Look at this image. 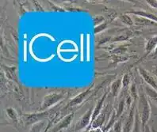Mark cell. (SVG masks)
Here are the masks:
<instances>
[{
	"label": "cell",
	"mask_w": 157,
	"mask_h": 132,
	"mask_svg": "<svg viewBox=\"0 0 157 132\" xmlns=\"http://www.w3.org/2000/svg\"><path fill=\"white\" fill-rule=\"evenodd\" d=\"M139 73H140L142 79H144V82L147 83V86H151V88H153L154 90L157 91V82L155 80L153 77L151 76L147 71H145L141 67H139Z\"/></svg>",
	"instance_id": "9"
},
{
	"label": "cell",
	"mask_w": 157,
	"mask_h": 132,
	"mask_svg": "<svg viewBox=\"0 0 157 132\" xmlns=\"http://www.w3.org/2000/svg\"><path fill=\"white\" fill-rule=\"evenodd\" d=\"M143 132H151V129H150V127L148 126H146L145 127H144V130H143Z\"/></svg>",
	"instance_id": "27"
},
{
	"label": "cell",
	"mask_w": 157,
	"mask_h": 132,
	"mask_svg": "<svg viewBox=\"0 0 157 132\" xmlns=\"http://www.w3.org/2000/svg\"><path fill=\"white\" fill-rule=\"evenodd\" d=\"M140 129H141V123H140V118H139L137 112L136 111L134 126H133V128H132V132H140Z\"/></svg>",
	"instance_id": "19"
},
{
	"label": "cell",
	"mask_w": 157,
	"mask_h": 132,
	"mask_svg": "<svg viewBox=\"0 0 157 132\" xmlns=\"http://www.w3.org/2000/svg\"><path fill=\"white\" fill-rule=\"evenodd\" d=\"M155 74L157 75V67H155Z\"/></svg>",
	"instance_id": "30"
},
{
	"label": "cell",
	"mask_w": 157,
	"mask_h": 132,
	"mask_svg": "<svg viewBox=\"0 0 157 132\" xmlns=\"http://www.w3.org/2000/svg\"><path fill=\"white\" fill-rule=\"evenodd\" d=\"M121 86H122V82H121V79H116V80L112 83L111 88H110V92H111L112 96L114 97L118 96Z\"/></svg>",
	"instance_id": "12"
},
{
	"label": "cell",
	"mask_w": 157,
	"mask_h": 132,
	"mask_svg": "<svg viewBox=\"0 0 157 132\" xmlns=\"http://www.w3.org/2000/svg\"><path fill=\"white\" fill-rule=\"evenodd\" d=\"M73 117H74V113L73 112L70 113L68 115H66L61 120L58 122L57 124L52 129V131L51 132H59L62 131L63 129L67 128L70 126V124H71Z\"/></svg>",
	"instance_id": "7"
},
{
	"label": "cell",
	"mask_w": 157,
	"mask_h": 132,
	"mask_svg": "<svg viewBox=\"0 0 157 132\" xmlns=\"http://www.w3.org/2000/svg\"><path fill=\"white\" fill-rule=\"evenodd\" d=\"M108 132H114V130H113V128H112V129H111V130H109V131H108Z\"/></svg>",
	"instance_id": "31"
},
{
	"label": "cell",
	"mask_w": 157,
	"mask_h": 132,
	"mask_svg": "<svg viewBox=\"0 0 157 132\" xmlns=\"http://www.w3.org/2000/svg\"><path fill=\"white\" fill-rule=\"evenodd\" d=\"M6 112L7 116L9 117L10 119H12V120H17V114L14 109L12 108H6Z\"/></svg>",
	"instance_id": "20"
},
{
	"label": "cell",
	"mask_w": 157,
	"mask_h": 132,
	"mask_svg": "<svg viewBox=\"0 0 157 132\" xmlns=\"http://www.w3.org/2000/svg\"><path fill=\"white\" fill-rule=\"evenodd\" d=\"M104 17L103 16L101 15H98V16H95V17L93 18V23H94V27L98 26V25H101V24L103 23L104 21Z\"/></svg>",
	"instance_id": "23"
},
{
	"label": "cell",
	"mask_w": 157,
	"mask_h": 132,
	"mask_svg": "<svg viewBox=\"0 0 157 132\" xmlns=\"http://www.w3.org/2000/svg\"><path fill=\"white\" fill-rule=\"evenodd\" d=\"M128 13H132V14H134L135 16L144 17V18L151 20V21L157 23V16L153 14V13H149V12L144 11V10H132V11L128 12Z\"/></svg>",
	"instance_id": "11"
},
{
	"label": "cell",
	"mask_w": 157,
	"mask_h": 132,
	"mask_svg": "<svg viewBox=\"0 0 157 132\" xmlns=\"http://www.w3.org/2000/svg\"><path fill=\"white\" fill-rule=\"evenodd\" d=\"M53 108L48 109L46 111L39 112L36 113H30V114H24L23 115V119L27 126H32L36 123L40 121L45 120L53 112Z\"/></svg>",
	"instance_id": "2"
},
{
	"label": "cell",
	"mask_w": 157,
	"mask_h": 132,
	"mask_svg": "<svg viewBox=\"0 0 157 132\" xmlns=\"http://www.w3.org/2000/svg\"><path fill=\"white\" fill-rule=\"evenodd\" d=\"M130 94H131V97H132V98L133 99V101H136L139 95L137 94L136 86L134 82L132 83V85H131V86H130Z\"/></svg>",
	"instance_id": "21"
},
{
	"label": "cell",
	"mask_w": 157,
	"mask_h": 132,
	"mask_svg": "<svg viewBox=\"0 0 157 132\" xmlns=\"http://www.w3.org/2000/svg\"><path fill=\"white\" fill-rule=\"evenodd\" d=\"M46 123L45 120H43L32 125L29 132H44L46 129Z\"/></svg>",
	"instance_id": "16"
},
{
	"label": "cell",
	"mask_w": 157,
	"mask_h": 132,
	"mask_svg": "<svg viewBox=\"0 0 157 132\" xmlns=\"http://www.w3.org/2000/svg\"><path fill=\"white\" fill-rule=\"evenodd\" d=\"M136 112L138 113L140 123H141L142 131L147 125V122L151 116V108H150L149 101L145 93L140 90L138 96V103L136 105Z\"/></svg>",
	"instance_id": "1"
},
{
	"label": "cell",
	"mask_w": 157,
	"mask_h": 132,
	"mask_svg": "<svg viewBox=\"0 0 157 132\" xmlns=\"http://www.w3.org/2000/svg\"><path fill=\"white\" fill-rule=\"evenodd\" d=\"M157 47V35L156 36H154L152 37L149 39V40H147V44H146V47H145V50L147 54H149L150 52L152 51V50Z\"/></svg>",
	"instance_id": "15"
},
{
	"label": "cell",
	"mask_w": 157,
	"mask_h": 132,
	"mask_svg": "<svg viewBox=\"0 0 157 132\" xmlns=\"http://www.w3.org/2000/svg\"><path fill=\"white\" fill-rule=\"evenodd\" d=\"M134 18H135V20H136V24L138 23L139 25H144V26H147V25H155V22L151 21V20L147 19V18H144V17H139V16H137V17H136V16L134 15Z\"/></svg>",
	"instance_id": "17"
},
{
	"label": "cell",
	"mask_w": 157,
	"mask_h": 132,
	"mask_svg": "<svg viewBox=\"0 0 157 132\" xmlns=\"http://www.w3.org/2000/svg\"><path fill=\"white\" fill-rule=\"evenodd\" d=\"M106 26H107V23H106V22H103V23L101 24V25L94 27V33H95V34H97V33H101V32H102L104 29H105Z\"/></svg>",
	"instance_id": "25"
},
{
	"label": "cell",
	"mask_w": 157,
	"mask_h": 132,
	"mask_svg": "<svg viewBox=\"0 0 157 132\" xmlns=\"http://www.w3.org/2000/svg\"><path fill=\"white\" fill-rule=\"evenodd\" d=\"M136 101L133 102L132 105L129 108V112L124 119L123 123V132H132L135 123V116L136 111Z\"/></svg>",
	"instance_id": "5"
},
{
	"label": "cell",
	"mask_w": 157,
	"mask_h": 132,
	"mask_svg": "<svg viewBox=\"0 0 157 132\" xmlns=\"http://www.w3.org/2000/svg\"><path fill=\"white\" fill-rule=\"evenodd\" d=\"M145 94L147 96V97L151 100V102H153L155 105L157 106V91L154 90L153 88H151L149 86H145Z\"/></svg>",
	"instance_id": "13"
},
{
	"label": "cell",
	"mask_w": 157,
	"mask_h": 132,
	"mask_svg": "<svg viewBox=\"0 0 157 132\" xmlns=\"http://www.w3.org/2000/svg\"><path fill=\"white\" fill-rule=\"evenodd\" d=\"M120 20H121V21L122 22V23H124V25H128V26H131V25H133V21H132V18H131V17L129 15H128V14H121V16H120Z\"/></svg>",
	"instance_id": "18"
},
{
	"label": "cell",
	"mask_w": 157,
	"mask_h": 132,
	"mask_svg": "<svg viewBox=\"0 0 157 132\" xmlns=\"http://www.w3.org/2000/svg\"><path fill=\"white\" fill-rule=\"evenodd\" d=\"M92 88H93V85H91L90 86H89V88L87 90H84L83 92H82L81 94H78L75 97H74L73 99H71L69 103L67 104V107H75V106L78 105H80L82 104V102L84 101V100L86 99V97L88 96V94H90V91H91Z\"/></svg>",
	"instance_id": "8"
},
{
	"label": "cell",
	"mask_w": 157,
	"mask_h": 132,
	"mask_svg": "<svg viewBox=\"0 0 157 132\" xmlns=\"http://www.w3.org/2000/svg\"><path fill=\"white\" fill-rule=\"evenodd\" d=\"M64 94H65L64 92H56L46 95L43 100L42 105L40 108L41 112L48 110V108L52 107L58 102L60 101L64 97Z\"/></svg>",
	"instance_id": "3"
},
{
	"label": "cell",
	"mask_w": 157,
	"mask_h": 132,
	"mask_svg": "<svg viewBox=\"0 0 157 132\" xmlns=\"http://www.w3.org/2000/svg\"><path fill=\"white\" fill-rule=\"evenodd\" d=\"M126 106V98L121 97L119 101V103L117 105V109L115 110V112H116V116H117V119H120L121 116V115L123 114L124 111V108Z\"/></svg>",
	"instance_id": "14"
},
{
	"label": "cell",
	"mask_w": 157,
	"mask_h": 132,
	"mask_svg": "<svg viewBox=\"0 0 157 132\" xmlns=\"http://www.w3.org/2000/svg\"><path fill=\"white\" fill-rule=\"evenodd\" d=\"M51 123H52L50 122V123H49V124H48V126H47V127H46L45 130H44V132H48V128H49V127H50V126H51Z\"/></svg>",
	"instance_id": "28"
},
{
	"label": "cell",
	"mask_w": 157,
	"mask_h": 132,
	"mask_svg": "<svg viewBox=\"0 0 157 132\" xmlns=\"http://www.w3.org/2000/svg\"><path fill=\"white\" fill-rule=\"evenodd\" d=\"M106 96H107V93H105L104 94V95L100 98L99 100L98 101L97 104H96L95 107L94 108V111H93V114H92V120H91V123L94 122V119L98 116L101 112L102 111V109H103V105H104V101H105V99L106 98Z\"/></svg>",
	"instance_id": "10"
},
{
	"label": "cell",
	"mask_w": 157,
	"mask_h": 132,
	"mask_svg": "<svg viewBox=\"0 0 157 132\" xmlns=\"http://www.w3.org/2000/svg\"><path fill=\"white\" fill-rule=\"evenodd\" d=\"M93 111H94V108H89L87 111L85 112V113L82 116L80 119H78V122L76 123V125H75V130L78 131V130H81L82 129L86 128V127L88 126L91 123L92 120V114H93Z\"/></svg>",
	"instance_id": "6"
},
{
	"label": "cell",
	"mask_w": 157,
	"mask_h": 132,
	"mask_svg": "<svg viewBox=\"0 0 157 132\" xmlns=\"http://www.w3.org/2000/svg\"><path fill=\"white\" fill-rule=\"evenodd\" d=\"M154 55H155V56H156V55H157V47L155 48V52H154Z\"/></svg>",
	"instance_id": "29"
},
{
	"label": "cell",
	"mask_w": 157,
	"mask_h": 132,
	"mask_svg": "<svg viewBox=\"0 0 157 132\" xmlns=\"http://www.w3.org/2000/svg\"><path fill=\"white\" fill-rule=\"evenodd\" d=\"M121 82H122L123 88L125 89L128 87L129 83H130V78H129V75L128 74H126V75H124L123 76L122 79H121Z\"/></svg>",
	"instance_id": "24"
},
{
	"label": "cell",
	"mask_w": 157,
	"mask_h": 132,
	"mask_svg": "<svg viewBox=\"0 0 157 132\" xmlns=\"http://www.w3.org/2000/svg\"><path fill=\"white\" fill-rule=\"evenodd\" d=\"M112 114V107L110 106L109 104H108L107 105H105L103 108L102 111L101 112L98 116L94 120V122L91 123V127L93 129H98L100 128L101 127L104 125L105 122H106V119H107L108 116H110Z\"/></svg>",
	"instance_id": "4"
},
{
	"label": "cell",
	"mask_w": 157,
	"mask_h": 132,
	"mask_svg": "<svg viewBox=\"0 0 157 132\" xmlns=\"http://www.w3.org/2000/svg\"><path fill=\"white\" fill-rule=\"evenodd\" d=\"M146 2H147V3L148 4L149 6H151L152 8L157 10V1H154V0H147Z\"/></svg>",
	"instance_id": "26"
},
{
	"label": "cell",
	"mask_w": 157,
	"mask_h": 132,
	"mask_svg": "<svg viewBox=\"0 0 157 132\" xmlns=\"http://www.w3.org/2000/svg\"><path fill=\"white\" fill-rule=\"evenodd\" d=\"M59 132H63V131H59Z\"/></svg>",
	"instance_id": "32"
},
{
	"label": "cell",
	"mask_w": 157,
	"mask_h": 132,
	"mask_svg": "<svg viewBox=\"0 0 157 132\" xmlns=\"http://www.w3.org/2000/svg\"><path fill=\"white\" fill-rule=\"evenodd\" d=\"M114 132H123V124H122V119L120 118L117 122L115 123L113 127Z\"/></svg>",
	"instance_id": "22"
}]
</instances>
